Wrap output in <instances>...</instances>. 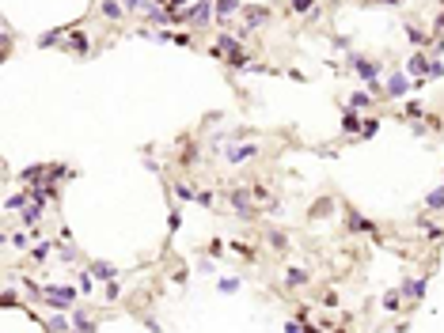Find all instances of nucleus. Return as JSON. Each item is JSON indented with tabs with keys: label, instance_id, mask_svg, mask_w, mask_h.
Returning <instances> with one entry per match:
<instances>
[{
	"label": "nucleus",
	"instance_id": "obj_37",
	"mask_svg": "<svg viewBox=\"0 0 444 333\" xmlns=\"http://www.w3.org/2000/svg\"><path fill=\"white\" fill-rule=\"evenodd\" d=\"M122 4H125V8H144L148 0H122Z\"/></svg>",
	"mask_w": 444,
	"mask_h": 333
},
{
	"label": "nucleus",
	"instance_id": "obj_3",
	"mask_svg": "<svg viewBox=\"0 0 444 333\" xmlns=\"http://www.w3.org/2000/svg\"><path fill=\"white\" fill-rule=\"evenodd\" d=\"M186 12H190V27L198 31V27H209V19H217V4L213 0H198L194 8H186Z\"/></svg>",
	"mask_w": 444,
	"mask_h": 333
},
{
	"label": "nucleus",
	"instance_id": "obj_6",
	"mask_svg": "<svg viewBox=\"0 0 444 333\" xmlns=\"http://www.w3.org/2000/svg\"><path fill=\"white\" fill-rule=\"evenodd\" d=\"M414 87V80L410 76H402V72H395V76H388V84H383V91H388V99H402Z\"/></svg>",
	"mask_w": 444,
	"mask_h": 333
},
{
	"label": "nucleus",
	"instance_id": "obj_13",
	"mask_svg": "<svg viewBox=\"0 0 444 333\" xmlns=\"http://www.w3.org/2000/svg\"><path fill=\"white\" fill-rule=\"evenodd\" d=\"M217 50L224 53V57H231V53H243V50H239V38H231V34H220V38H217Z\"/></svg>",
	"mask_w": 444,
	"mask_h": 333
},
{
	"label": "nucleus",
	"instance_id": "obj_23",
	"mask_svg": "<svg viewBox=\"0 0 444 333\" xmlns=\"http://www.w3.org/2000/svg\"><path fill=\"white\" fill-rule=\"evenodd\" d=\"M65 174H69V167H61V163L46 167V182H57V178H65Z\"/></svg>",
	"mask_w": 444,
	"mask_h": 333
},
{
	"label": "nucleus",
	"instance_id": "obj_5",
	"mask_svg": "<svg viewBox=\"0 0 444 333\" xmlns=\"http://www.w3.org/2000/svg\"><path fill=\"white\" fill-rule=\"evenodd\" d=\"M243 27H239V34H247V31H255V27H262L266 19H269V8H243Z\"/></svg>",
	"mask_w": 444,
	"mask_h": 333
},
{
	"label": "nucleus",
	"instance_id": "obj_12",
	"mask_svg": "<svg viewBox=\"0 0 444 333\" xmlns=\"http://www.w3.org/2000/svg\"><path fill=\"white\" fill-rule=\"evenodd\" d=\"M402 296H407V299H421V296H426V277L407 280V284H402Z\"/></svg>",
	"mask_w": 444,
	"mask_h": 333
},
{
	"label": "nucleus",
	"instance_id": "obj_20",
	"mask_svg": "<svg viewBox=\"0 0 444 333\" xmlns=\"http://www.w3.org/2000/svg\"><path fill=\"white\" fill-rule=\"evenodd\" d=\"M342 129H345V133H361V117H357L353 110H345V117H342Z\"/></svg>",
	"mask_w": 444,
	"mask_h": 333
},
{
	"label": "nucleus",
	"instance_id": "obj_21",
	"mask_svg": "<svg viewBox=\"0 0 444 333\" xmlns=\"http://www.w3.org/2000/svg\"><path fill=\"white\" fill-rule=\"evenodd\" d=\"M88 46H91V42H88L84 34H72V38H69V50H72V53H80V57L88 53Z\"/></svg>",
	"mask_w": 444,
	"mask_h": 333
},
{
	"label": "nucleus",
	"instance_id": "obj_36",
	"mask_svg": "<svg viewBox=\"0 0 444 333\" xmlns=\"http://www.w3.org/2000/svg\"><path fill=\"white\" fill-rule=\"evenodd\" d=\"M421 114V102H407V117H418Z\"/></svg>",
	"mask_w": 444,
	"mask_h": 333
},
{
	"label": "nucleus",
	"instance_id": "obj_8",
	"mask_svg": "<svg viewBox=\"0 0 444 333\" xmlns=\"http://www.w3.org/2000/svg\"><path fill=\"white\" fill-rule=\"evenodd\" d=\"M224 155H228V163H247V159H255V155H258V144H243V148L231 144Z\"/></svg>",
	"mask_w": 444,
	"mask_h": 333
},
{
	"label": "nucleus",
	"instance_id": "obj_14",
	"mask_svg": "<svg viewBox=\"0 0 444 333\" xmlns=\"http://www.w3.org/2000/svg\"><path fill=\"white\" fill-rule=\"evenodd\" d=\"M307 280H312V277H307V269H296V265H293V269L285 273V284H288V288H304Z\"/></svg>",
	"mask_w": 444,
	"mask_h": 333
},
{
	"label": "nucleus",
	"instance_id": "obj_30",
	"mask_svg": "<svg viewBox=\"0 0 444 333\" xmlns=\"http://www.w3.org/2000/svg\"><path fill=\"white\" fill-rule=\"evenodd\" d=\"M213 201H217V193H213V190H201V193H198V204H205V209H209Z\"/></svg>",
	"mask_w": 444,
	"mask_h": 333
},
{
	"label": "nucleus",
	"instance_id": "obj_35",
	"mask_svg": "<svg viewBox=\"0 0 444 333\" xmlns=\"http://www.w3.org/2000/svg\"><path fill=\"white\" fill-rule=\"evenodd\" d=\"M50 329H57V333H65V329H69V322H65V318H53V322H50Z\"/></svg>",
	"mask_w": 444,
	"mask_h": 333
},
{
	"label": "nucleus",
	"instance_id": "obj_16",
	"mask_svg": "<svg viewBox=\"0 0 444 333\" xmlns=\"http://www.w3.org/2000/svg\"><path fill=\"white\" fill-rule=\"evenodd\" d=\"M38 220H42V204H38V201H31V204L23 209V227H34Z\"/></svg>",
	"mask_w": 444,
	"mask_h": 333
},
{
	"label": "nucleus",
	"instance_id": "obj_28",
	"mask_svg": "<svg viewBox=\"0 0 444 333\" xmlns=\"http://www.w3.org/2000/svg\"><path fill=\"white\" fill-rule=\"evenodd\" d=\"M376 129H380V121H376V117H369V121L361 125V136H376Z\"/></svg>",
	"mask_w": 444,
	"mask_h": 333
},
{
	"label": "nucleus",
	"instance_id": "obj_7",
	"mask_svg": "<svg viewBox=\"0 0 444 333\" xmlns=\"http://www.w3.org/2000/svg\"><path fill=\"white\" fill-rule=\"evenodd\" d=\"M213 4H217V23H220V27H231L236 12H243V4H239V0H213Z\"/></svg>",
	"mask_w": 444,
	"mask_h": 333
},
{
	"label": "nucleus",
	"instance_id": "obj_18",
	"mask_svg": "<svg viewBox=\"0 0 444 333\" xmlns=\"http://www.w3.org/2000/svg\"><path fill=\"white\" fill-rule=\"evenodd\" d=\"M72 329L76 333H95V322L88 315H72Z\"/></svg>",
	"mask_w": 444,
	"mask_h": 333
},
{
	"label": "nucleus",
	"instance_id": "obj_9",
	"mask_svg": "<svg viewBox=\"0 0 444 333\" xmlns=\"http://www.w3.org/2000/svg\"><path fill=\"white\" fill-rule=\"evenodd\" d=\"M429 65H433V61H429L426 53H414V57H410V65H407V76H414V80H426Z\"/></svg>",
	"mask_w": 444,
	"mask_h": 333
},
{
	"label": "nucleus",
	"instance_id": "obj_26",
	"mask_svg": "<svg viewBox=\"0 0 444 333\" xmlns=\"http://www.w3.org/2000/svg\"><path fill=\"white\" fill-rule=\"evenodd\" d=\"M266 239H269V246H277V250H285V242H288L281 231H266Z\"/></svg>",
	"mask_w": 444,
	"mask_h": 333
},
{
	"label": "nucleus",
	"instance_id": "obj_31",
	"mask_svg": "<svg viewBox=\"0 0 444 333\" xmlns=\"http://www.w3.org/2000/svg\"><path fill=\"white\" fill-rule=\"evenodd\" d=\"M250 193H255V201H258V204H269V193H266V185H255Z\"/></svg>",
	"mask_w": 444,
	"mask_h": 333
},
{
	"label": "nucleus",
	"instance_id": "obj_32",
	"mask_svg": "<svg viewBox=\"0 0 444 333\" xmlns=\"http://www.w3.org/2000/svg\"><path fill=\"white\" fill-rule=\"evenodd\" d=\"M407 34H410V42H418V46H426V34L418 31V27H407Z\"/></svg>",
	"mask_w": 444,
	"mask_h": 333
},
{
	"label": "nucleus",
	"instance_id": "obj_22",
	"mask_svg": "<svg viewBox=\"0 0 444 333\" xmlns=\"http://www.w3.org/2000/svg\"><path fill=\"white\" fill-rule=\"evenodd\" d=\"M175 197H179V201H198V193L190 190L186 182H175Z\"/></svg>",
	"mask_w": 444,
	"mask_h": 333
},
{
	"label": "nucleus",
	"instance_id": "obj_11",
	"mask_svg": "<svg viewBox=\"0 0 444 333\" xmlns=\"http://www.w3.org/2000/svg\"><path fill=\"white\" fill-rule=\"evenodd\" d=\"M88 273H91L95 280H114V273H118V269H114L110 261H91V265H88Z\"/></svg>",
	"mask_w": 444,
	"mask_h": 333
},
{
	"label": "nucleus",
	"instance_id": "obj_29",
	"mask_svg": "<svg viewBox=\"0 0 444 333\" xmlns=\"http://www.w3.org/2000/svg\"><path fill=\"white\" fill-rule=\"evenodd\" d=\"M312 4H315V0H293V12L304 15V12H312Z\"/></svg>",
	"mask_w": 444,
	"mask_h": 333
},
{
	"label": "nucleus",
	"instance_id": "obj_1",
	"mask_svg": "<svg viewBox=\"0 0 444 333\" xmlns=\"http://www.w3.org/2000/svg\"><path fill=\"white\" fill-rule=\"evenodd\" d=\"M76 296H80V288H65V284H46L42 288V303H50L57 310H69L76 303Z\"/></svg>",
	"mask_w": 444,
	"mask_h": 333
},
{
	"label": "nucleus",
	"instance_id": "obj_19",
	"mask_svg": "<svg viewBox=\"0 0 444 333\" xmlns=\"http://www.w3.org/2000/svg\"><path fill=\"white\" fill-rule=\"evenodd\" d=\"M426 209H433V212H444V185H440V190H433L429 197H426Z\"/></svg>",
	"mask_w": 444,
	"mask_h": 333
},
{
	"label": "nucleus",
	"instance_id": "obj_38",
	"mask_svg": "<svg viewBox=\"0 0 444 333\" xmlns=\"http://www.w3.org/2000/svg\"><path fill=\"white\" fill-rule=\"evenodd\" d=\"M437 27H440V31H444V12H440V15H437Z\"/></svg>",
	"mask_w": 444,
	"mask_h": 333
},
{
	"label": "nucleus",
	"instance_id": "obj_17",
	"mask_svg": "<svg viewBox=\"0 0 444 333\" xmlns=\"http://www.w3.org/2000/svg\"><path fill=\"white\" fill-rule=\"evenodd\" d=\"M103 15H107V19H122L125 15V4H122V0H103Z\"/></svg>",
	"mask_w": 444,
	"mask_h": 333
},
{
	"label": "nucleus",
	"instance_id": "obj_34",
	"mask_svg": "<svg viewBox=\"0 0 444 333\" xmlns=\"http://www.w3.org/2000/svg\"><path fill=\"white\" fill-rule=\"evenodd\" d=\"M118 292H122L118 280H107V299H118Z\"/></svg>",
	"mask_w": 444,
	"mask_h": 333
},
{
	"label": "nucleus",
	"instance_id": "obj_24",
	"mask_svg": "<svg viewBox=\"0 0 444 333\" xmlns=\"http://www.w3.org/2000/svg\"><path fill=\"white\" fill-rule=\"evenodd\" d=\"M236 292H239V280H231V277L220 280V296H236Z\"/></svg>",
	"mask_w": 444,
	"mask_h": 333
},
{
	"label": "nucleus",
	"instance_id": "obj_25",
	"mask_svg": "<svg viewBox=\"0 0 444 333\" xmlns=\"http://www.w3.org/2000/svg\"><path fill=\"white\" fill-rule=\"evenodd\" d=\"M399 303H402L399 292H388V296H383V310H399Z\"/></svg>",
	"mask_w": 444,
	"mask_h": 333
},
{
	"label": "nucleus",
	"instance_id": "obj_15",
	"mask_svg": "<svg viewBox=\"0 0 444 333\" xmlns=\"http://www.w3.org/2000/svg\"><path fill=\"white\" fill-rule=\"evenodd\" d=\"M345 223H350V231H376V223H372L369 216H357V212H350Z\"/></svg>",
	"mask_w": 444,
	"mask_h": 333
},
{
	"label": "nucleus",
	"instance_id": "obj_4",
	"mask_svg": "<svg viewBox=\"0 0 444 333\" xmlns=\"http://www.w3.org/2000/svg\"><path fill=\"white\" fill-rule=\"evenodd\" d=\"M228 204H231V212H239V216H255V193L250 190H231Z\"/></svg>",
	"mask_w": 444,
	"mask_h": 333
},
{
	"label": "nucleus",
	"instance_id": "obj_27",
	"mask_svg": "<svg viewBox=\"0 0 444 333\" xmlns=\"http://www.w3.org/2000/svg\"><path fill=\"white\" fill-rule=\"evenodd\" d=\"M80 292H84V296H91V292H95V277H91V273H84V277H80Z\"/></svg>",
	"mask_w": 444,
	"mask_h": 333
},
{
	"label": "nucleus",
	"instance_id": "obj_2",
	"mask_svg": "<svg viewBox=\"0 0 444 333\" xmlns=\"http://www.w3.org/2000/svg\"><path fill=\"white\" fill-rule=\"evenodd\" d=\"M350 68L357 76H361L364 84H372L376 76H380V61H376V57H361V53H350Z\"/></svg>",
	"mask_w": 444,
	"mask_h": 333
},
{
	"label": "nucleus",
	"instance_id": "obj_33",
	"mask_svg": "<svg viewBox=\"0 0 444 333\" xmlns=\"http://www.w3.org/2000/svg\"><path fill=\"white\" fill-rule=\"evenodd\" d=\"M12 242H15V246H27V242H31V235H27V231H15Z\"/></svg>",
	"mask_w": 444,
	"mask_h": 333
},
{
	"label": "nucleus",
	"instance_id": "obj_10",
	"mask_svg": "<svg viewBox=\"0 0 444 333\" xmlns=\"http://www.w3.org/2000/svg\"><path fill=\"white\" fill-rule=\"evenodd\" d=\"M372 106V91H353L350 95V106H345V110H353V114H364Z\"/></svg>",
	"mask_w": 444,
	"mask_h": 333
}]
</instances>
